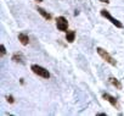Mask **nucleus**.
<instances>
[{
	"label": "nucleus",
	"mask_w": 124,
	"mask_h": 116,
	"mask_svg": "<svg viewBox=\"0 0 124 116\" xmlns=\"http://www.w3.org/2000/svg\"><path fill=\"white\" fill-rule=\"evenodd\" d=\"M108 82H110L113 87H116L117 89H122V88H123L122 83L119 82V80L116 78V77H110V78H108Z\"/></svg>",
	"instance_id": "nucleus-9"
},
{
	"label": "nucleus",
	"mask_w": 124,
	"mask_h": 116,
	"mask_svg": "<svg viewBox=\"0 0 124 116\" xmlns=\"http://www.w3.org/2000/svg\"><path fill=\"white\" fill-rule=\"evenodd\" d=\"M37 11H38V14L43 17V18H45L46 21H50L51 18H52V16H51V14H49L46 10H44L43 7H37Z\"/></svg>",
	"instance_id": "nucleus-8"
},
{
	"label": "nucleus",
	"mask_w": 124,
	"mask_h": 116,
	"mask_svg": "<svg viewBox=\"0 0 124 116\" xmlns=\"http://www.w3.org/2000/svg\"><path fill=\"white\" fill-rule=\"evenodd\" d=\"M56 27L61 32H67L68 29V21L65 16H59L56 18Z\"/></svg>",
	"instance_id": "nucleus-4"
},
{
	"label": "nucleus",
	"mask_w": 124,
	"mask_h": 116,
	"mask_svg": "<svg viewBox=\"0 0 124 116\" xmlns=\"http://www.w3.org/2000/svg\"><path fill=\"white\" fill-rule=\"evenodd\" d=\"M100 1H101V3H106V4H108V3H110L108 0H100Z\"/></svg>",
	"instance_id": "nucleus-13"
},
{
	"label": "nucleus",
	"mask_w": 124,
	"mask_h": 116,
	"mask_svg": "<svg viewBox=\"0 0 124 116\" xmlns=\"http://www.w3.org/2000/svg\"><path fill=\"white\" fill-rule=\"evenodd\" d=\"M11 60L13 61V62H17V64H21V65H24L26 64V59H24V56H23V54L22 53H20V51H17V53H13L12 54V56H11Z\"/></svg>",
	"instance_id": "nucleus-6"
},
{
	"label": "nucleus",
	"mask_w": 124,
	"mask_h": 116,
	"mask_svg": "<svg viewBox=\"0 0 124 116\" xmlns=\"http://www.w3.org/2000/svg\"><path fill=\"white\" fill-rule=\"evenodd\" d=\"M20 83H21V84H24V81H23V78H21V80H20Z\"/></svg>",
	"instance_id": "nucleus-15"
},
{
	"label": "nucleus",
	"mask_w": 124,
	"mask_h": 116,
	"mask_svg": "<svg viewBox=\"0 0 124 116\" xmlns=\"http://www.w3.org/2000/svg\"><path fill=\"white\" fill-rule=\"evenodd\" d=\"M30 70H32V72H33L34 75H37V76L41 77V78L49 80L50 77H51L50 72H49V71H47L45 67H43V66H40V65L33 64V65H30Z\"/></svg>",
	"instance_id": "nucleus-1"
},
{
	"label": "nucleus",
	"mask_w": 124,
	"mask_h": 116,
	"mask_svg": "<svg viewBox=\"0 0 124 116\" xmlns=\"http://www.w3.org/2000/svg\"><path fill=\"white\" fill-rule=\"evenodd\" d=\"M100 14H101V16L102 17H105L106 20H108L113 26H116L117 28H123V23L119 21V20H117V18H114L111 14H110V11H107L106 9H102L101 11H100Z\"/></svg>",
	"instance_id": "nucleus-3"
},
{
	"label": "nucleus",
	"mask_w": 124,
	"mask_h": 116,
	"mask_svg": "<svg viewBox=\"0 0 124 116\" xmlns=\"http://www.w3.org/2000/svg\"><path fill=\"white\" fill-rule=\"evenodd\" d=\"M34 1H37V3H41L43 0H34Z\"/></svg>",
	"instance_id": "nucleus-16"
},
{
	"label": "nucleus",
	"mask_w": 124,
	"mask_h": 116,
	"mask_svg": "<svg viewBox=\"0 0 124 116\" xmlns=\"http://www.w3.org/2000/svg\"><path fill=\"white\" fill-rule=\"evenodd\" d=\"M97 116H106V114L105 112H100V114H97Z\"/></svg>",
	"instance_id": "nucleus-14"
},
{
	"label": "nucleus",
	"mask_w": 124,
	"mask_h": 116,
	"mask_svg": "<svg viewBox=\"0 0 124 116\" xmlns=\"http://www.w3.org/2000/svg\"><path fill=\"white\" fill-rule=\"evenodd\" d=\"M102 99H105L106 102H108L112 106H114L116 109H120V106H119V103H118V100L114 98V96H112L111 94H108V93H103L102 94Z\"/></svg>",
	"instance_id": "nucleus-5"
},
{
	"label": "nucleus",
	"mask_w": 124,
	"mask_h": 116,
	"mask_svg": "<svg viewBox=\"0 0 124 116\" xmlns=\"http://www.w3.org/2000/svg\"><path fill=\"white\" fill-rule=\"evenodd\" d=\"M6 100H7V103H10V104H13L15 103V98L12 95H6Z\"/></svg>",
	"instance_id": "nucleus-12"
},
{
	"label": "nucleus",
	"mask_w": 124,
	"mask_h": 116,
	"mask_svg": "<svg viewBox=\"0 0 124 116\" xmlns=\"http://www.w3.org/2000/svg\"><path fill=\"white\" fill-rule=\"evenodd\" d=\"M17 38H18V41H20V43H21L22 45H28V44H29V37H28V34L21 32V33H18Z\"/></svg>",
	"instance_id": "nucleus-7"
},
{
	"label": "nucleus",
	"mask_w": 124,
	"mask_h": 116,
	"mask_svg": "<svg viewBox=\"0 0 124 116\" xmlns=\"http://www.w3.org/2000/svg\"><path fill=\"white\" fill-rule=\"evenodd\" d=\"M5 54H6V48H5V45L4 44H1L0 45V56H5Z\"/></svg>",
	"instance_id": "nucleus-11"
},
{
	"label": "nucleus",
	"mask_w": 124,
	"mask_h": 116,
	"mask_svg": "<svg viewBox=\"0 0 124 116\" xmlns=\"http://www.w3.org/2000/svg\"><path fill=\"white\" fill-rule=\"evenodd\" d=\"M96 51H97V54L100 55L101 59L105 60L107 64H110L111 66H116V65H117V61L113 59V56H112L107 50H105V49L101 48V47H97V48H96Z\"/></svg>",
	"instance_id": "nucleus-2"
},
{
	"label": "nucleus",
	"mask_w": 124,
	"mask_h": 116,
	"mask_svg": "<svg viewBox=\"0 0 124 116\" xmlns=\"http://www.w3.org/2000/svg\"><path fill=\"white\" fill-rule=\"evenodd\" d=\"M76 39V32L74 31H67L66 32V41L68 43H73Z\"/></svg>",
	"instance_id": "nucleus-10"
}]
</instances>
